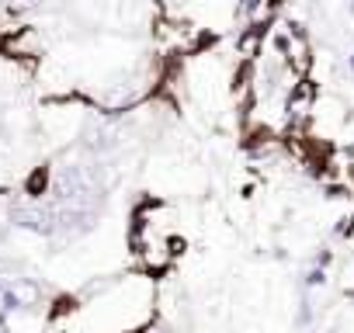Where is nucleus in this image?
<instances>
[{"mask_svg": "<svg viewBox=\"0 0 354 333\" xmlns=\"http://www.w3.org/2000/svg\"><path fill=\"white\" fill-rule=\"evenodd\" d=\"M261 8V0H243V15H254Z\"/></svg>", "mask_w": 354, "mask_h": 333, "instance_id": "2", "label": "nucleus"}, {"mask_svg": "<svg viewBox=\"0 0 354 333\" xmlns=\"http://www.w3.org/2000/svg\"><path fill=\"white\" fill-rule=\"evenodd\" d=\"M347 8H351V15H354V0H347Z\"/></svg>", "mask_w": 354, "mask_h": 333, "instance_id": "4", "label": "nucleus"}, {"mask_svg": "<svg viewBox=\"0 0 354 333\" xmlns=\"http://www.w3.org/2000/svg\"><path fill=\"white\" fill-rule=\"evenodd\" d=\"M309 285H323V271H319V267L309 271Z\"/></svg>", "mask_w": 354, "mask_h": 333, "instance_id": "3", "label": "nucleus"}, {"mask_svg": "<svg viewBox=\"0 0 354 333\" xmlns=\"http://www.w3.org/2000/svg\"><path fill=\"white\" fill-rule=\"evenodd\" d=\"M351 73H354V56H351Z\"/></svg>", "mask_w": 354, "mask_h": 333, "instance_id": "5", "label": "nucleus"}, {"mask_svg": "<svg viewBox=\"0 0 354 333\" xmlns=\"http://www.w3.org/2000/svg\"><path fill=\"white\" fill-rule=\"evenodd\" d=\"M46 0H8V11L11 15H28V11H39Z\"/></svg>", "mask_w": 354, "mask_h": 333, "instance_id": "1", "label": "nucleus"}]
</instances>
